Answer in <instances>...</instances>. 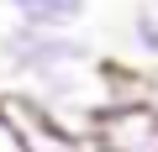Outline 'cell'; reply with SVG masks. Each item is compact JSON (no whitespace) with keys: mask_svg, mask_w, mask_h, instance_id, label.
Returning <instances> with one entry per match:
<instances>
[{"mask_svg":"<svg viewBox=\"0 0 158 152\" xmlns=\"http://www.w3.org/2000/svg\"><path fill=\"white\" fill-rule=\"evenodd\" d=\"M21 26H37V32H74L85 21L90 0H0Z\"/></svg>","mask_w":158,"mask_h":152,"instance_id":"4","label":"cell"},{"mask_svg":"<svg viewBox=\"0 0 158 152\" xmlns=\"http://www.w3.org/2000/svg\"><path fill=\"white\" fill-rule=\"evenodd\" d=\"M127 32H132V53L158 68V0H142V6L132 11V26Z\"/></svg>","mask_w":158,"mask_h":152,"instance_id":"5","label":"cell"},{"mask_svg":"<svg viewBox=\"0 0 158 152\" xmlns=\"http://www.w3.org/2000/svg\"><path fill=\"white\" fill-rule=\"evenodd\" d=\"M0 63L21 84H48V79H69V73H95L106 58L79 32H37V26L11 21L0 32Z\"/></svg>","mask_w":158,"mask_h":152,"instance_id":"1","label":"cell"},{"mask_svg":"<svg viewBox=\"0 0 158 152\" xmlns=\"http://www.w3.org/2000/svg\"><path fill=\"white\" fill-rule=\"evenodd\" d=\"M90 152H95V147H90Z\"/></svg>","mask_w":158,"mask_h":152,"instance_id":"8","label":"cell"},{"mask_svg":"<svg viewBox=\"0 0 158 152\" xmlns=\"http://www.w3.org/2000/svg\"><path fill=\"white\" fill-rule=\"evenodd\" d=\"M0 115L16 131L21 152H90V126H79L58 105H48L37 89H0Z\"/></svg>","mask_w":158,"mask_h":152,"instance_id":"2","label":"cell"},{"mask_svg":"<svg viewBox=\"0 0 158 152\" xmlns=\"http://www.w3.org/2000/svg\"><path fill=\"white\" fill-rule=\"evenodd\" d=\"M0 152H21V142H16V131L6 126V115H0Z\"/></svg>","mask_w":158,"mask_h":152,"instance_id":"6","label":"cell"},{"mask_svg":"<svg viewBox=\"0 0 158 152\" xmlns=\"http://www.w3.org/2000/svg\"><path fill=\"white\" fill-rule=\"evenodd\" d=\"M148 105L158 110V68H148Z\"/></svg>","mask_w":158,"mask_h":152,"instance_id":"7","label":"cell"},{"mask_svg":"<svg viewBox=\"0 0 158 152\" xmlns=\"http://www.w3.org/2000/svg\"><path fill=\"white\" fill-rule=\"evenodd\" d=\"M95 152H158V110L148 100L132 105H100L90 121Z\"/></svg>","mask_w":158,"mask_h":152,"instance_id":"3","label":"cell"}]
</instances>
